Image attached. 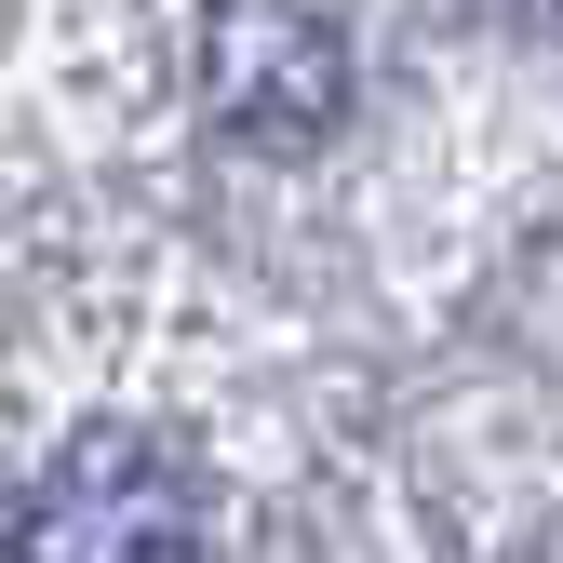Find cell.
<instances>
[{
  "label": "cell",
  "mask_w": 563,
  "mask_h": 563,
  "mask_svg": "<svg viewBox=\"0 0 563 563\" xmlns=\"http://www.w3.org/2000/svg\"><path fill=\"white\" fill-rule=\"evenodd\" d=\"M14 563H216V550H201L188 470H175L148 430L95 416V430L41 470V497H27V523H14Z\"/></svg>",
  "instance_id": "6da1fadb"
}]
</instances>
